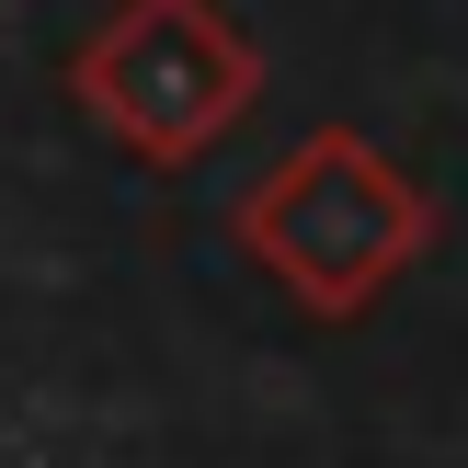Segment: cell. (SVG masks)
Returning <instances> with one entry per match:
<instances>
[{"instance_id":"2","label":"cell","mask_w":468,"mask_h":468,"mask_svg":"<svg viewBox=\"0 0 468 468\" xmlns=\"http://www.w3.org/2000/svg\"><path fill=\"white\" fill-rule=\"evenodd\" d=\"M80 91H91L149 160H195L206 137L251 103V46L229 35L206 0H126V12L91 35Z\"/></svg>"},{"instance_id":"1","label":"cell","mask_w":468,"mask_h":468,"mask_svg":"<svg viewBox=\"0 0 468 468\" xmlns=\"http://www.w3.org/2000/svg\"><path fill=\"white\" fill-rule=\"evenodd\" d=\"M240 229H251V251H263L297 297L355 309L388 263H411L423 206L378 172V149H366V137H309V149H297V172H274L263 195L240 206Z\"/></svg>"}]
</instances>
